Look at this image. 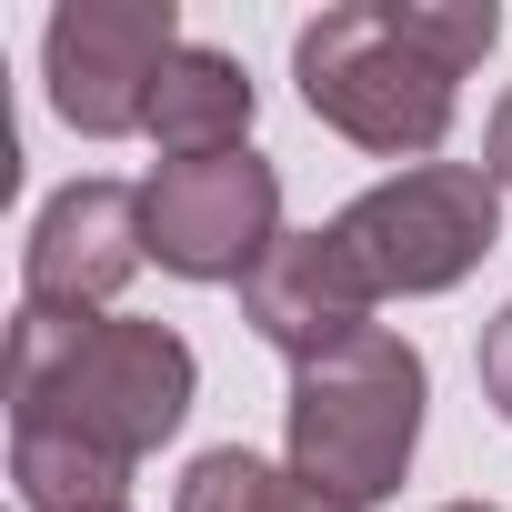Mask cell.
<instances>
[{"mask_svg": "<svg viewBox=\"0 0 512 512\" xmlns=\"http://www.w3.org/2000/svg\"><path fill=\"white\" fill-rule=\"evenodd\" d=\"M191 392H201V362L171 322L41 312V302H21L11 322V432H51L141 472L191 422Z\"/></svg>", "mask_w": 512, "mask_h": 512, "instance_id": "cell-1", "label": "cell"}, {"mask_svg": "<svg viewBox=\"0 0 512 512\" xmlns=\"http://www.w3.org/2000/svg\"><path fill=\"white\" fill-rule=\"evenodd\" d=\"M422 402H432L422 352L392 322H362L352 342L292 362V402H282L292 472L312 492H332L342 512L392 502L402 472H412V452H422Z\"/></svg>", "mask_w": 512, "mask_h": 512, "instance_id": "cell-2", "label": "cell"}, {"mask_svg": "<svg viewBox=\"0 0 512 512\" xmlns=\"http://www.w3.org/2000/svg\"><path fill=\"white\" fill-rule=\"evenodd\" d=\"M292 81H302V111L322 131H342L352 151L402 161V171L442 151L452 101H462V71H442L422 51V31H412L402 0H342V11L302 21Z\"/></svg>", "mask_w": 512, "mask_h": 512, "instance_id": "cell-3", "label": "cell"}, {"mask_svg": "<svg viewBox=\"0 0 512 512\" xmlns=\"http://www.w3.org/2000/svg\"><path fill=\"white\" fill-rule=\"evenodd\" d=\"M332 241L352 251L372 302H422V292H452L502 241V191L482 161H412V171L372 181L362 201H342Z\"/></svg>", "mask_w": 512, "mask_h": 512, "instance_id": "cell-4", "label": "cell"}, {"mask_svg": "<svg viewBox=\"0 0 512 512\" xmlns=\"http://www.w3.org/2000/svg\"><path fill=\"white\" fill-rule=\"evenodd\" d=\"M181 51V11L171 0H61L41 31V81L51 111L81 141H121L151 131V91Z\"/></svg>", "mask_w": 512, "mask_h": 512, "instance_id": "cell-5", "label": "cell"}, {"mask_svg": "<svg viewBox=\"0 0 512 512\" xmlns=\"http://www.w3.org/2000/svg\"><path fill=\"white\" fill-rule=\"evenodd\" d=\"M151 262L171 282H251L262 251L282 241V171L262 151H211V161H161L141 181Z\"/></svg>", "mask_w": 512, "mask_h": 512, "instance_id": "cell-6", "label": "cell"}, {"mask_svg": "<svg viewBox=\"0 0 512 512\" xmlns=\"http://www.w3.org/2000/svg\"><path fill=\"white\" fill-rule=\"evenodd\" d=\"M151 262V221L131 181H61L21 241V302L41 312H111V292Z\"/></svg>", "mask_w": 512, "mask_h": 512, "instance_id": "cell-7", "label": "cell"}, {"mask_svg": "<svg viewBox=\"0 0 512 512\" xmlns=\"http://www.w3.org/2000/svg\"><path fill=\"white\" fill-rule=\"evenodd\" d=\"M241 322L262 332L282 362H312L372 322V282L352 272V251L332 231H282L262 251V272L241 282Z\"/></svg>", "mask_w": 512, "mask_h": 512, "instance_id": "cell-8", "label": "cell"}, {"mask_svg": "<svg viewBox=\"0 0 512 512\" xmlns=\"http://www.w3.org/2000/svg\"><path fill=\"white\" fill-rule=\"evenodd\" d=\"M251 111H262V91H251V71L211 41H181L161 91H151V141L171 161H211V151H251Z\"/></svg>", "mask_w": 512, "mask_h": 512, "instance_id": "cell-9", "label": "cell"}, {"mask_svg": "<svg viewBox=\"0 0 512 512\" xmlns=\"http://www.w3.org/2000/svg\"><path fill=\"white\" fill-rule=\"evenodd\" d=\"M171 512H342V502L312 492L292 462H262V452L221 442V452H201V462L171 482Z\"/></svg>", "mask_w": 512, "mask_h": 512, "instance_id": "cell-10", "label": "cell"}, {"mask_svg": "<svg viewBox=\"0 0 512 512\" xmlns=\"http://www.w3.org/2000/svg\"><path fill=\"white\" fill-rule=\"evenodd\" d=\"M472 372H482V402L512 422V302L482 322V352H472Z\"/></svg>", "mask_w": 512, "mask_h": 512, "instance_id": "cell-11", "label": "cell"}, {"mask_svg": "<svg viewBox=\"0 0 512 512\" xmlns=\"http://www.w3.org/2000/svg\"><path fill=\"white\" fill-rule=\"evenodd\" d=\"M482 171H492V191H512V91H502V111L482 131Z\"/></svg>", "mask_w": 512, "mask_h": 512, "instance_id": "cell-12", "label": "cell"}, {"mask_svg": "<svg viewBox=\"0 0 512 512\" xmlns=\"http://www.w3.org/2000/svg\"><path fill=\"white\" fill-rule=\"evenodd\" d=\"M442 512H492V502H442Z\"/></svg>", "mask_w": 512, "mask_h": 512, "instance_id": "cell-13", "label": "cell"}, {"mask_svg": "<svg viewBox=\"0 0 512 512\" xmlns=\"http://www.w3.org/2000/svg\"><path fill=\"white\" fill-rule=\"evenodd\" d=\"M111 512H131V502H111Z\"/></svg>", "mask_w": 512, "mask_h": 512, "instance_id": "cell-14", "label": "cell"}]
</instances>
